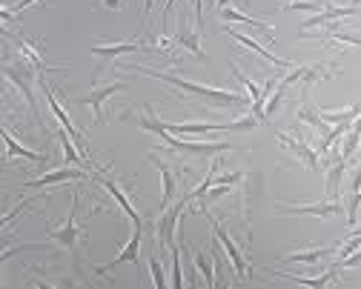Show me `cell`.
<instances>
[{
  "label": "cell",
  "instance_id": "27",
  "mask_svg": "<svg viewBox=\"0 0 361 289\" xmlns=\"http://www.w3.org/2000/svg\"><path fill=\"white\" fill-rule=\"evenodd\" d=\"M149 275H152V283H155L158 289H164V286H166V278H164V266H161V261H158L155 255H149Z\"/></svg>",
  "mask_w": 361,
  "mask_h": 289
},
{
  "label": "cell",
  "instance_id": "26",
  "mask_svg": "<svg viewBox=\"0 0 361 289\" xmlns=\"http://www.w3.org/2000/svg\"><path fill=\"white\" fill-rule=\"evenodd\" d=\"M169 255H172V286L180 289L184 286V272H180V255H178V244L169 247Z\"/></svg>",
  "mask_w": 361,
  "mask_h": 289
},
{
  "label": "cell",
  "instance_id": "25",
  "mask_svg": "<svg viewBox=\"0 0 361 289\" xmlns=\"http://www.w3.org/2000/svg\"><path fill=\"white\" fill-rule=\"evenodd\" d=\"M192 261H195L198 272L207 278V286H215V266H212V261H209V258H204L201 252H192Z\"/></svg>",
  "mask_w": 361,
  "mask_h": 289
},
{
  "label": "cell",
  "instance_id": "24",
  "mask_svg": "<svg viewBox=\"0 0 361 289\" xmlns=\"http://www.w3.org/2000/svg\"><path fill=\"white\" fill-rule=\"evenodd\" d=\"M338 26H341L338 20L330 23V40H336V43H350V46H358V49H361V32H341Z\"/></svg>",
  "mask_w": 361,
  "mask_h": 289
},
{
  "label": "cell",
  "instance_id": "14",
  "mask_svg": "<svg viewBox=\"0 0 361 289\" xmlns=\"http://www.w3.org/2000/svg\"><path fill=\"white\" fill-rule=\"evenodd\" d=\"M95 180H98L101 186H106V192H109V195H112V198H115V201L121 204V209L126 212V218H129V221H132L135 226H144V218H141L138 212H135V207H132V201H129V198L123 195V192H121V186H118L115 180H109V178H104V175H95Z\"/></svg>",
  "mask_w": 361,
  "mask_h": 289
},
{
  "label": "cell",
  "instance_id": "28",
  "mask_svg": "<svg viewBox=\"0 0 361 289\" xmlns=\"http://www.w3.org/2000/svg\"><path fill=\"white\" fill-rule=\"evenodd\" d=\"M195 23H198V29L204 26V0H195Z\"/></svg>",
  "mask_w": 361,
  "mask_h": 289
},
{
  "label": "cell",
  "instance_id": "9",
  "mask_svg": "<svg viewBox=\"0 0 361 289\" xmlns=\"http://www.w3.org/2000/svg\"><path fill=\"white\" fill-rule=\"evenodd\" d=\"M121 89H123V83H109V86H104V89H95V92L83 94V98H78V104H83V106H92L95 121H98V123H104V104L112 98L115 92H121Z\"/></svg>",
  "mask_w": 361,
  "mask_h": 289
},
{
  "label": "cell",
  "instance_id": "1",
  "mask_svg": "<svg viewBox=\"0 0 361 289\" xmlns=\"http://www.w3.org/2000/svg\"><path fill=\"white\" fill-rule=\"evenodd\" d=\"M132 72H144L149 78H158L180 92H187V94H198V98L215 104V106H244L247 98L244 94H235V92H227V89H212V86H204V83H192V80H184V78H178V75H166V72H158V69H147V66H138V69H132Z\"/></svg>",
  "mask_w": 361,
  "mask_h": 289
},
{
  "label": "cell",
  "instance_id": "16",
  "mask_svg": "<svg viewBox=\"0 0 361 289\" xmlns=\"http://www.w3.org/2000/svg\"><path fill=\"white\" fill-rule=\"evenodd\" d=\"M224 32H227L230 37H235L241 46H247V49H252L255 55H261L267 63H273V66H279V69H290V66H293L290 61H281V58H276V55L269 52V49H264V46H261V43H255L252 37H247V35H241V32H235V29H224Z\"/></svg>",
  "mask_w": 361,
  "mask_h": 289
},
{
  "label": "cell",
  "instance_id": "2",
  "mask_svg": "<svg viewBox=\"0 0 361 289\" xmlns=\"http://www.w3.org/2000/svg\"><path fill=\"white\" fill-rule=\"evenodd\" d=\"M209 218V223H212V232H215V238H218V244H221V250L230 255V261H233V269H235V275H238V281H247L250 278V264H247V255H241V250L235 247V240L230 238V232L224 229L212 215H207Z\"/></svg>",
  "mask_w": 361,
  "mask_h": 289
},
{
  "label": "cell",
  "instance_id": "17",
  "mask_svg": "<svg viewBox=\"0 0 361 289\" xmlns=\"http://www.w3.org/2000/svg\"><path fill=\"white\" fill-rule=\"evenodd\" d=\"M149 161L158 166V172H161V178H164V198H161V209H169V204H172V198H175V192H178L175 172L169 169V164H166V161H161V158H155V155H149Z\"/></svg>",
  "mask_w": 361,
  "mask_h": 289
},
{
  "label": "cell",
  "instance_id": "4",
  "mask_svg": "<svg viewBox=\"0 0 361 289\" xmlns=\"http://www.w3.org/2000/svg\"><path fill=\"white\" fill-rule=\"evenodd\" d=\"M141 244H144V226H135V232H132V238H129V244L121 250V255L112 261V264H106V266H95V275H109L115 266H121V264H138L141 261Z\"/></svg>",
  "mask_w": 361,
  "mask_h": 289
},
{
  "label": "cell",
  "instance_id": "31",
  "mask_svg": "<svg viewBox=\"0 0 361 289\" xmlns=\"http://www.w3.org/2000/svg\"><path fill=\"white\" fill-rule=\"evenodd\" d=\"M172 6H175V0H166V6H164V23L169 20V12H172Z\"/></svg>",
  "mask_w": 361,
  "mask_h": 289
},
{
  "label": "cell",
  "instance_id": "30",
  "mask_svg": "<svg viewBox=\"0 0 361 289\" xmlns=\"http://www.w3.org/2000/svg\"><path fill=\"white\" fill-rule=\"evenodd\" d=\"M35 4H37V0H18V4H15V9H20V12H23V9L35 6Z\"/></svg>",
  "mask_w": 361,
  "mask_h": 289
},
{
  "label": "cell",
  "instance_id": "22",
  "mask_svg": "<svg viewBox=\"0 0 361 289\" xmlns=\"http://www.w3.org/2000/svg\"><path fill=\"white\" fill-rule=\"evenodd\" d=\"M221 18L227 20V23H250L252 29H258V32H267V35H273V26H269L267 20H255V18H250V15H244V12H238V9H233V6H227V9H221Z\"/></svg>",
  "mask_w": 361,
  "mask_h": 289
},
{
  "label": "cell",
  "instance_id": "32",
  "mask_svg": "<svg viewBox=\"0 0 361 289\" xmlns=\"http://www.w3.org/2000/svg\"><path fill=\"white\" fill-rule=\"evenodd\" d=\"M152 6H155V0H144V20H147V15L152 12Z\"/></svg>",
  "mask_w": 361,
  "mask_h": 289
},
{
  "label": "cell",
  "instance_id": "6",
  "mask_svg": "<svg viewBox=\"0 0 361 289\" xmlns=\"http://www.w3.org/2000/svg\"><path fill=\"white\" fill-rule=\"evenodd\" d=\"M187 204H190L187 198H180L175 207L164 209V215L158 218V240H161L164 247H172L175 244V226H178V218H180V212H184Z\"/></svg>",
  "mask_w": 361,
  "mask_h": 289
},
{
  "label": "cell",
  "instance_id": "8",
  "mask_svg": "<svg viewBox=\"0 0 361 289\" xmlns=\"http://www.w3.org/2000/svg\"><path fill=\"white\" fill-rule=\"evenodd\" d=\"M341 212H344L341 201H327V204H301V207L281 204V215H319V218H333V215H341Z\"/></svg>",
  "mask_w": 361,
  "mask_h": 289
},
{
  "label": "cell",
  "instance_id": "11",
  "mask_svg": "<svg viewBox=\"0 0 361 289\" xmlns=\"http://www.w3.org/2000/svg\"><path fill=\"white\" fill-rule=\"evenodd\" d=\"M4 140H6V155H4V164H12V158H26V161H37V164H49V155L43 152H35V149H26L15 140V135L9 132V126H4Z\"/></svg>",
  "mask_w": 361,
  "mask_h": 289
},
{
  "label": "cell",
  "instance_id": "34",
  "mask_svg": "<svg viewBox=\"0 0 361 289\" xmlns=\"http://www.w3.org/2000/svg\"><path fill=\"white\" fill-rule=\"evenodd\" d=\"M281 4H293V0H281Z\"/></svg>",
  "mask_w": 361,
  "mask_h": 289
},
{
  "label": "cell",
  "instance_id": "10",
  "mask_svg": "<svg viewBox=\"0 0 361 289\" xmlns=\"http://www.w3.org/2000/svg\"><path fill=\"white\" fill-rule=\"evenodd\" d=\"M279 140H281V147H287V149H293L298 158H301V164H307V169H319V152H315L310 143H304L301 137H293V135H284V132H279Z\"/></svg>",
  "mask_w": 361,
  "mask_h": 289
},
{
  "label": "cell",
  "instance_id": "3",
  "mask_svg": "<svg viewBox=\"0 0 361 289\" xmlns=\"http://www.w3.org/2000/svg\"><path fill=\"white\" fill-rule=\"evenodd\" d=\"M66 180H95V172L80 169V166H66V169H55V172L40 175L37 180H29L23 186L26 189H40V186H55V183H66Z\"/></svg>",
  "mask_w": 361,
  "mask_h": 289
},
{
  "label": "cell",
  "instance_id": "29",
  "mask_svg": "<svg viewBox=\"0 0 361 289\" xmlns=\"http://www.w3.org/2000/svg\"><path fill=\"white\" fill-rule=\"evenodd\" d=\"M98 6H104V9H123V0H98Z\"/></svg>",
  "mask_w": 361,
  "mask_h": 289
},
{
  "label": "cell",
  "instance_id": "7",
  "mask_svg": "<svg viewBox=\"0 0 361 289\" xmlns=\"http://www.w3.org/2000/svg\"><path fill=\"white\" fill-rule=\"evenodd\" d=\"M355 12H361V6H324L322 12H315L312 18H307V20L301 23V35H307L310 29L322 26V23H333V20L350 18V15H355Z\"/></svg>",
  "mask_w": 361,
  "mask_h": 289
},
{
  "label": "cell",
  "instance_id": "21",
  "mask_svg": "<svg viewBox=\"0 0 361 289\" xmlns=\"http://www.w3.org/2000/svg\"><path fill=\"white\" fill-rule=\"evenodd\" d=\"M276 278H287V281H293V283H301V286H312V289H322V286H327V283H333V278L338 275V266H333L330 272H324L322 278H304V275H290V272H273Z\"/></svg>",
  "mask_w": 361,
  "mask_h": 289
},
{
  "label": "cell",
  "instance_id": "23",
  "mask_svg": "<svg viewBox=\"0 0 361 289\" xmlns=\"http://www.w3.org/2000/svg\"><path fill=\"white\" fill-rule=\"evenodd\" d=\"M298 121H304V123H310L315 132H322V135H330V123H324V118L319 115V109H312L310 104H301L298 106Z\"/></svg>",
  "mask_w": 361,
  "mask_h": 289
},
{
  "label": "cell",
  "instance_id": "18",
  "mask_svg": "<svg viewBox=\"0 0 361 289\" xmlns=\"http://www.w3.org/2000/svg\"><path fill=\"white\" fill-rule=\"evenodd\" d=\"M358 209H361V166L353 172V189H350V198H347V207H344L350 229L358 223Z\"/></svg>",
  "mask_w": 361,
  "mask_h": 289
},
{
  "label": "cell",
  "instance_id": "19",
  "mask_svg": "<svg viewBox=\"0 0 361 289\" xmlns=\"http://www.w3.org/2000/svg\"><path fill=\"white\" fill-rule=\"evenodd\" d=\"M175 43L180 46V49H187V52H192L195 58H207L204 52H201V40H198V35L195 32H190V26H187V20L180 18V23H178V35H175Z\"/></svg>",
  "mask_w": 361,
  "mask_h": 289
},
{
  "label": "cell",
  "instance_id": "15",
  "mask_svg": "<svg viewBox=\"0 0 361 289\" xmlns=\"http://www.w3.org/2000/svg\"><path fill=\"white\" fill-rule=\"evenodd\" d=\"M144 49H147V43L126 40V43H112V46H92V55H98L101 61H112V58H121L129 52H144Z\"/></svg>",
  "mask_w": 361,
  "mask_h": 289
},
{
  "label": "cell",
  "instance_id": "5",
  "mask_svg": "<svg viewBox=\"0 0 361 289\" xmlns=\"http://www.w3.org/2000/svg\"><path fill=\"white\" fill-rule=\"evenodd\" d=\"M55 244H61V247H66L69 252H75L78 250V240H80V229H78V195H75V201H72V212H69V218H66V223L61 226V229H52V235H49Z\"/></svg>",
  "mask_w": 361,
  "mask_h": 289
},
{
  "label": "cell",
  "instance_id": "13",
  "mask_svg": "<svg viewBox=\"0 0 361 289\" xmlns=\"http://www.w3.org/2000/svg\"><path fill=\"white\" fill-rule=\"evenodd\" d=\"M6 37H12V40L18 43V49H20V55L26 58V63H29V66H32L35 72H63L61 66H49L47 61H43V55H40V52L35 49V46H32V43H29L26 37H18V35H9V32H6Z\"/></svg>",
  "mask_w": 361,
  "mask_h": 289
},
{
  "label": "cell",
  "instance_id": "33",
  "mask_svg": "<svg viewBox=\"0 0 361 289\" xmlns=\"http://www.w3.org/2000/svg\"><path fill=\"white\" fill-rule=\"evenodd\" d=\"M227 6H230V0H218V12H221V9H227Z\"/></svg>",
  "mask_w": 361,
  "mask_h": 289
},
{
  "label": "cell",
  "instance_id": "20",
  "mask_svg": "<svg viewBox=\"0 0 361 289\" xmlns=\"http://www.w3.org/2000/svg\"><path fill=\"white\" fill-rule=\"evenodd\" d=\"M338 250H333V247H322V250H307V252H293V255H284L281 261L284 264H319V261H324V258H330V255H336Z\"/></svg>",
  "mask_w": 361,
  "mask_h": 289
},
{
  "label": "cell",
  "instance_id": "12",
  "mask_svg": "<svg viewBox=\"0 0 361 289\" xmlns=\"http://www.w3.org/2000/svg\"><path fill=\"white\" fill-rule=\"evenodd\" d=\"M344 169H347V161L341 158V152H333V158H330V164H327V198H330V201H338V198H341Z\"/></svg>",
  "mask_w": 361,
  "mask_h": 289
}]
</instances>
